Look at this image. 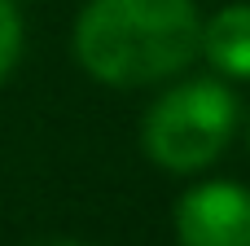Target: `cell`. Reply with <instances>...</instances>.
<instances>
[{
  "mask_svg": "<svg viewBox=\"0 0 250 246\" xmlns=\"http://www.w3.org/2000/svg\"><path fill=\"white\" fill-rule=\"evenodd\" d=\"M202 48L198 0H83L70 53L105 88H158L180 79Z\"/></svg>",
  "mask_w": 250,
  "mask_h": 246,
  "instance_id": "1",
  "label": "cell"
},
{
  "mask_svg": "<svg viewBox=\"0 0 250 246\" xmlns=\"http://www.w3.org/2000/svg\"><path fill=\"white\" fill-rule=\"evenodd\" d=\"M242 132V101L220 75L171 79L141 119V150L171 176H198L224 158Z\"/></svg>",
  "mask_w": 250,
  "mask_h": 246,
  "instance_id": "2",
  "label": "cell"
},
{
  "mask_svg": "<svg viewBox=\"0 0 250 246\" xmlns=\"http://www.w3.org/2000/svg\"><path fill=\"white\" fill-rule=\"evenodd\" d=\"M180 246H250V189L237 180H198L171 207Z\"/></svg>",
  "mask_w": 250,
  "mask_h": 246,
  "instance_id": "3",
  "label": "cell"
},
{
  "mask_svg": "<svg viewBox=\"0 0 250 246\" xmlns=\"http://www.w3.org/2000/svg\"><path fill=\"white\" fill-rule=\"evenodd\" d=\"M198 57L229 84H250V0H233L202 18Z\"/></svg>",
  "mask_w": 250,
  "mask_h": 246,
  "instance_id": "4",
  "label": "cell"
},
{
  "mask_svg": "<svg viewBox=\"0 0 250 246\" xmlns=\"http://www.w3.org/2000/svg\"><path fill=\"white\" fill-rule=\"evenodd\" d=\"M22 40H26V26H22L18 0H0V84H4V79L13 75V66H18Z\"/></svg>",
  "mask_w": 250,
  "mask_h": 246,
  "instance_id": "5",
  "label": "cell"
},
{
  "mask_svg": "<svg viewBox=\"0 0 250 246\" xmlns=\"http://www.w3.org/2000/svg\"><path fill=\"white\" fill-rule=\"evenodd\" d=\"M48 246H88V242H70V238H66V242H48Z\"/></svg>",
  "mask_w": 250,
  "mask_h": 246,
  "instance_id": "6",
  "label": "cell"
},
{
  "mask_svg": "<svg viewBox=\"0 0 250 246\" xmlns=\"http://www.w3.org/2000/svg\"><path fill=\"white\" fill-rule=\"evenodd\" d=\"M246 145H250V123H246Z\"/></svg>",
  "mask_w": 250,
  "mask_h": 246,
  "instance_id": "7",
  "label": "cell"
}]
</instances>
